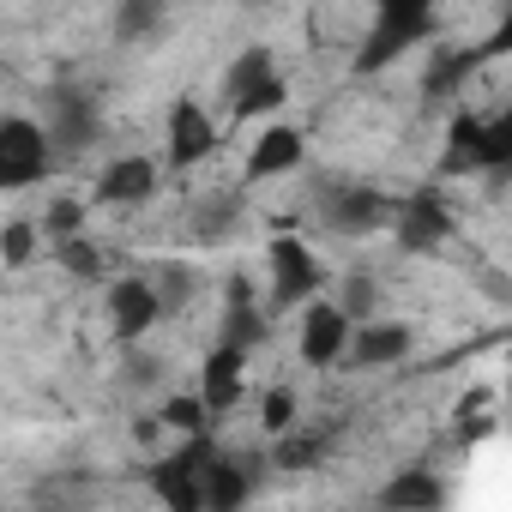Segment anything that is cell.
<instances>
[{"mask_svg":"<svg viewBox=\"0 0 512 512\" xmlns=\"http://www.w3.org/2000/svg\"><path fill=\"white\" fill-rule=\"evenodd\" d=\"M434 43H440V13L428 7V0H386V7L368 19L356 55H350V73H356V79H380V73L398 67L404 55L434 49Z\"/></svg>","mask_w":512,"mask_h":512,"instance_id":"1","label":"cell"},{"mask_svg":"<svg viewBox=\"0 0 512 512\" xmlns=\"http://www.w3.org/2000/svg\"><path fill=\"white\" fill-rule=\"evenodd\" d=\"M290 103V73L278 67V49L272 43H247L229 55L223 79H217V109L223 121H266Z\"/></svg>","mask_w":512,"mask_h":512,"instance_id":"2","label":"cell"},{"mask_svg":"<svg viewBox=\"0 0 512 512\" xmlns=\"http://www.w3.org/2000/svg\"><path fill=\"white\" fill-rule=\"evenodd\" d=\"M398 199H404V193H386L380 181H350V175H338V181H326V187L314 193V223H320V235H332V241H374V235H392Z\"/></svg>","mask_w":512,"mask_h":512,"instance_id":"3","label":"cell"},{"mask_svg":"<svg viewBox=\"0 0 512 512\" xmlns=\"http://www.w3.org/2000/svg\"><path fill=\"white\" fill-rule=\"evenodd\" d=\"M440 175H512V103L506 109H458L446 127Z\"/></svg>","mask_w":512,"mask_h":512,"instance_id":"4","label":"cell"},{"mask_svg":"<svg viewBox=\"0 0 512 512\" xmlns=\"http://www.w3.org/2000/svg\"><path fill=\"white\" fill-rule=\"evenodd\" d=\"M217 428L211 434H193V440H175V452H157L145 464V488L157 500V512H205V476L217 464Z\"/></svg>","mask_w":512,"mask_h":512,"instance_id":"5","label":"cell"},{"mask_svg":"<svg viewBox=\"0 0 512 512\" xmlns=\"http://www.w3.org/2000/svg\"><path fill=\"white\" fill-rule=\"evenodd\" d=\"M326 284H332V272H326V260H320L302 235H272L266 241V308L272 314L314 308L326 296Z\"/></svg>","mask_w":512,"mask_h":512,"instance_id":"6","label":"cell"},{"mask_svg":"<svg viewBox=\"0 0 512 512\" xmlns=\"http://www.w3.org/2000/svg\"><path fill=\"white\" fill-rule=\"evenodd\" d=\"M61 169L55 157V139L43 127V115H0V193H31V187H49V175Z\"/></svg>","mask_w":512,"mask_h":512,"instance_id":"7","label":"cell"},{"mask_svg":"<svg viewBox=\"0 0 512 512\" xmlns=\"http://www.w3.org/2000/svg\"><path fill=\"white\" fill-rule=\"evenodd\" d=\"M103 320H109V338L121 350H139L169 320V308H163V296H157V284L145 272H121V278L103 284Z\"/></svg>","mask_w":512,"mask_h":512,"instance_id":"8","label":"cell"},{"mask_svg":"<svg viewBox=\"0 0 512 512\" xmlns=\"http://www.w3.org/2000/svg\"><path fill=\"white\" fill-rule=\"evenodd\" d=\"M223 145V127L217 115L199 103V97H175L169 115H163V169L169 175H193L199 163H211Z\"/></svg>","mask_w":512,"mask_h":512,"instance_id":"9","label":"cell"},{"mask_svg":"<svg viewBox=\"0 0 512 512\" xmlns=\"http://www.w3.org/2000/svg\"><path fill=\"white\" fill-rule=\"evenodd\" d=\"M163 157H151V151H115V157H103V169H97V181H91V205L97 211H139V205H151L157 193H163Z\"/></svg>","mask_w":512,"mask_h":512,"instance_id":"10","label":"cell"},{"mask_svg":"<svg viewBox=\"0 0 512 512\" xmlns=\"http://www.w3.org/2000/svg\"><path fill=\"white\" fill-rule=\"evenodd\" d=\"M446 241H458V211L440 187H416L398 199V223H392V247L422 260V253H440Z\"/></svg>","mask_w":512,"mask_h":512,"instance_id":"11","label":"cell"},{"mask_svg":"<svg viewBox=\"0 0 512 512\" xmlns=\"http://www.w3.org/2000/svg\"><path fill=\"white\" fill-rule=\"evenodd\" d=\"M350 344H356V320L332 296H320L314 308L296 314V356H302V368H314V374L350 368Z\"/></svg>","mask_w":512,"mask_h":512,"instance_id":"12","label":"cell"},{"mask_svg":"<svg viewBox=\"0 0 512 512\" xmlns=\"http://www.w3.org/2000/svg\"><path fill=\"white\" fill-rule=\"evenodd\" d=\"M266 476H278L272 446H247V452H217L211 476H205V512H247L260 500Z\"/></svg>","mask_w":512,"mask_h":512,"instance_id":"13","label":"cell"},{"mask_svg":"<svg viewBox=\"0 0 512 512\" xmlns=\"http://www.w3.org/2000/svg\"><path fill=\"white\" fill-rule=\"evenodd\" d=\"M43 127L55 139V157L73 163L79 151H91L103 139V103L91 91H73V85H55L49 103H43Z\"/></svg>","mask_w":512,"mask_h":512,"instance_id":"14","label":"cell"},{"mask_svg":"<svg viewBox=\"0 0 512 512\" xmlns=\"http://www.w3.org/2000/svg\"><path fill=\"white\" fill-rule=\"evenodd\" d=\"M308 127H296V121H272V127H260V139L247 145V157H241V187H260V181H290V175H302L308 169Z\"/></svg>","mask_w":512,"mask_h":512,"instance_id":"15","label":"cell"},{"mask_svg":"<svg viewBox=\"0 0 512 512\" xmlns=\"http://www.w3.org/2000/svg\"><path fill=\"white\" fill-rule=\"evenodd\" d=\"M247 350H235V344H205V356H199V374H193V392L205 398V410L223 422L229 410H241V398H247Z\"/></svg>","mask_w":512,"mask_h":512,"instance_id":"16","label":"cell"},{"mask_svg":"<svg viewBox=\"0 0 512 512\" xmlns=\"http://www.w3.org/2000/svg\"><path fill=\"white\" fill-rule=\"evenodd\" d=\"M241 229H247V187L241 181L193 193V205H187V241L193 247H229Z\"/></svg>","mask_w":512,"mask_h":512,"instance_id":"17","label":"cell"},{"mask_svg":"<svg viewBox=\"0 0 512 512\" xmlns=\"http://www.w3.org/2000/svg\"><path fill=\"white\" fill-rule=\"evenodd\" d=\"M416 344H422V332H416L410 320H398V314H380V320L356 326V344H350V368H362V374H380V368H404V362L416 356Z\"/></svg>","mask_w":512,"mask_h":512,"instance_id":"18","label":"cell"},{"mask_svg":"<svg viewBox=\"0 0 512 512\" xmlns=\"http://www.w3.org/2000/svg\"><path fill=\"white\" fill-rule=\"evenodd\" d=\"M482 67H488V61H482L476 43H434L428 61H422V97H428V103H452Z\"/></svg>","mask_w":512,"mask_h":512,"instance_id":"19","label":"cell"},{"mask_svg":"<svg viewBox=\"0 0 512 512\" xmlns=\"http://www.w3.org/2000/svg\"><path fill=\"white\" fill-rule=\"evenodd\" d=\"M446 506H452V482L434 464H410L380 482V512H446Z\"/></svg>","mask_w":512,"mask_h":512,"instance_id":"20","label":"cell"},{"mask_svg":"<svg viewBox=\"0 0 512 512\" xmlns=\"http://www.w3.org/2000/svg\"><path fill=\"white\" fill-rule=\"evenodd\" d=\"M488 434H500V386H470V392H458V404H452V446L470 452V446H482Z\"/></svg>","mask_w":512,"mask_h":512,"instance_id":"21","label":"cell"},{"mask_svg":"<svg viewBox=\"0 0 512 512\" xmlns=\"http://www.w3.org/2000/svg\"><path fill=\"white\" fill-rule=\"evenodd\" d=\"M91 193H73V187H61V193H49L43 199V211H37V223H43V235H49V247L55 241H79V235H91L85 223H91Z\"/></svg>","mask_w":512,"mask_h":512,"instance_id":"22","label":"cell"},{"mask_svg":"<svg viewBox=\"0 0 512 512\" xmlns=\"http://www.w3.org/2000/svg\"><path fill=\"white\" fill-rule=\"evenodd\" d=\"M145 278L157 284V296H163L169 320H181V314H187V308L199 302V290H205L199 266H187V260H157V266H145Z\"/></svg>","mask_w":512,"mask_h":512,"instance_id":"23","label":"cell"},{"mask_svg":"<svg viewBox=\"0 0 512 512\" xmlns=\"http://www.w3.org/2000/svg\"><path fill=\"white\" fill-rule=\"evenodd\" d=\"M157 422L175 434V440H193V434H211V410H205V398L193 392V386H175V392H163L157 398Z\"/></svg>","mask_w":512,"mask_h":512,"instance_id":"24","label":"cell"},{"mask_svg":"<svg viewBox=\"0 0 512 512\" xmlns=\"http://www.w3.org/2000/svg\"><path fill=\"white\" fill-rule=\"evenodd\" d=\"M49 260H55L73 284H109V247L91 241V235H79V241H55V247H49Z\"/></svg>","mask_w":512,"mask_h":512,"instance_id":"25","label":"cell"},{"mask_svg":"<svg viewBox=\"0 0 512 512\" xmlns=\"http://www.w3.org/2000/svg\"><path fill=\"white\" fill-rule=\"evenodd\" d=\"M272 338V308L266 302H253V308H223V320H217V344H235V350H260Z\"/></svg>","mask_w":512,"mask_h":512,"instance_id":"26","label":"cell"},{"mask_svg":"<svg viewBox=\"0 0 512 512\" xmlns=\"http://www.w3.org/2000/svg\"><path fill=\"white\" fill-rule=\"evenodd\" d=\"M37 253H49V235L37 217H7V229H0V266L7 272H25Z\"/></svg>","mask_w":512,"mask_h":512,"instance_id":"27","label":"cell"},{"mask_svg":"<svg viewBox=\"0 0 512 512\" xmlns=\"http://www.w3.org/2000/svg\"><path fill=\"white\" fill-rule=\"evenodd\" d=\"M109 25H115V43H151L169 25V7L163 0H121Z\"/></svg>","mask_w":512,"mask_h":512,"instance_id":"28","label":"cell"},{"mask_svg":"<svg viewBox=\"0 0 512 512\" xmlns=\"http://www.w3.org/2000/svg\"><path fill=\"white\" fill-rule=\"evenodd\" d=\"M296 428H302V392L296 386H266L260 392V434H266V446L296 434Z\"/></svg>","mask_w":512,"mask_h":512,"instance_id":"29","label":"cell"},{"mask_svg":"<svg viewBox=\"0 0 512 512\" xmlns=\"http://www.w3.org/2000/svg\"><path fill=\"white\" fill-rule=\"evenodd\" d=\"M272 464H278V476L320 470V464H326V434H314V428H296V434L272 440Z\"/></svg>","mask_w":512,"mask_h":512,"instance_id":"30","label":"cell"},{"mask_svg":"<svg viewBox=\"0 0 512 512\" xmlns=\"http://www.w3.org/2000/svg\"><path fill=\"white\" fill-rule=\"evenodd\" d=\"M332 302H338L356 326H368V320H380V278H374V272H344L338 290H332Z\"/></svg>","mask_w":512,"mask_h":512,"instance_id":"31","label":"cell"},{"mask_svg":"<svg viewBox=\"0 0 512 512\" xmlns=\"http://www.w3.org/2000/svg\"><path fill=\"white\" fill-rule=\"evenodd\" d=\"M482 49V61H500V55H512V0H506V7H500V19H494V31L476 43Z\"/></svg>","mask_w":512,"mask_h":512,"instance_id":"32","label":"cell"},{"mask_svg":"<svg viewBox=\"0 0 512 512\" xmlns=\"http://www.w3.org/2000/svg\"><path fill=\"white\" fill-rule=\"evenodd\" d=\"M127 380L145 386V392H157V386H163V362L145 356V350H127Z\"/></svg>","mask_w":512,"mask_h":512,"instance_id":"33","label":"cell"},{"mask_svg":"<svg viewBox=\"0 0 512 512\" xmlns=\"http://www.w3.org/2000/svg\"><path fill=\"white\" fill-rule=\"evenodd\" d=\"M157 434H169V428L157 422V410H145V416H133V446H157Z\"/></svg>","mask_w":512,"mask_h":512,"instance_id":"34","label":"cell"},{"mask_svg":"<svg viewBox=\"0 0 512 512\" xmlns=\"http://www.w3.org/2000/svg\"><path fill=\"white\" fill-rule=\"evenodd\" d=\"M500 434L512 440V374H506V386H500Z\"/></svg>","mask_w":512,"mask_h":512,"instance_id":"35","label":"cell"}]
</instances>
